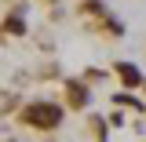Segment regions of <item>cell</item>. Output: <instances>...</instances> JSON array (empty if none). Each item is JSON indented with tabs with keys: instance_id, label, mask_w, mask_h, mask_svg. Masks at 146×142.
Wrapping results in <instances>:
<instances>
[{
	"instance_id": "cell-1",
	"label": "cell",
	"mask_w": 146,
	"mask_h": 142,
	"mask_svg": "<svg viewBox=\"0 0 146 142\" xmlns=\"http://www.w3.org/2000/svg\"><path fill=\"white\" fill-rule=\"evenodd\" d=\"M58 109L55 106H33V109H26V124H33V127H55L58 124Z\"/></svg>"
},
{
	"instance_id": "cell-2",
	"label": "cell",
	"mask_w": 146,
	"mask_h": 142,
	"mask_svg": "<svg viewBox=\"0 0 146 142\" xmlns=\"http://www.w3.org/2000/svg\"><path fill=\"white\" fill-rule=\"evenodd\" d=\"M121 77L128 84H139V69H131V66H121Z\"/></svg>"
}]
</instances>
